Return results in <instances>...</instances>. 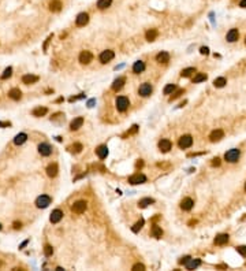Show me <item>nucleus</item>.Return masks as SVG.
I'll list each match as a JSON object with an SVG mask.
<instances>
[{"label":"nucleus","mask_w":246,"mask_h":271,"mask_svg":"<svg viewBox=\"0 0 246 271\" xmlns=\"http://www.w3.org/2000/svg\"><path fill=\"white\" fill-rule=\"evenodd\" d=\"M239 156H241V151L237 149V148H233V149H230V151H227L226 152L224 159H226L227 162H230V163H235V162L239 160Z\"/></svg>","instance_id":"f257e3e1"},{"label":"nucleus","mask_w":246,"mask_h":271,"mask_svg":"<svg viewBox=\"0 0 246 271\" xmlns=\"http://www.w3.org/2000/svg\"><path fill=\"white\" fill-rule=\"evenodd\" d=\"M130 105V101L127 97H124V96H119V97L116 99V110L119 112H124L127 108H129Z\"/></svg>","instance_id":"f03ea898"},{"label":"nucleus","mask_w":246,"mask_h":271,"mask_svg":"<svg viewBox=\"0 0 246 271\" xmlns=\"http://www.w3.org/2000/svg\"><path fill=\"white\" fill-rule=\"evenodd\" d=\"M86 208H88V203H86L85 200H78L72 204L71 211L74 212V214H84Z\"/></svg>","instance_id":"7ed1b4c3"},{"label":"nucleus","mask_w":246,"mask_h":271,"mask_svg":"<svg viewBox=\"0 0 246 271\" xmlns=\"http://www.w3.org/2000/svg\"><path fill=\"white\" fill-rule=\"evenodd\" d=\"M51 201H52V199L48 196V194H41V196L37 197L36 205H37L39 208H47L48 205L51 204Z\"/></svg>","instance_id":"20e7f679"},{"label":"nucleus","mask_w":246,"mask_h":271,"mask_svg":"<svg viewBox=\"0 0 246 271\" xmlns=\"http://www.w3.org/2000/svg\"><path fill=\"white\" fill-rule=\"evenodd\" d=\"M179 148L182 149H186V148H190V147L193 145V137L186 134V136H182L181 138H179V143H178Z\"/></svg>","instance_id":"39448f33"},{"label":"nucleus","mask_w":246,"mask_h":271,"mask_svg":"<svg viewBox=\"0 0 246 271\" xmlns=\"http://www.w3.org/2000/svg\"><path fill=\"white\" fill-rule=\"evenodd\" d=\"M152 92H153V88H152V85L149 84V82L142 84L140 86V89H138V93H140V96H142V97H148V96H151Z\"/></svg>","instance_id":"423d86ee"},{"label":"nucleus","mask_w":246,"mask_h":271,"mask_svg":"<svg viewBox=\"0 0 246 271\" xmlns=\"http://www.w3.org/2000/svg\"><path fill=\"white\" fill-rule=\"evenodd\" d=\"M114 56H115V54H114V51L107 49V51H103V52L100 54L99 59H100V62H101L103 64H105V63H108L109 60H112V59H114Z\"/></svg>","instance_id":"0eeeda50"},{"label":"nucleus","mask_w":246,"mask_h":271,"mask_svg":"<svg viewBox=\"0 0 246 271\" xmlns=\"http://www.w3.org/2000/svg\"><path fill=\"white\" fill-rule=\"evenodd\" d=\"M92 60H93V54L91 51H82V52L79 54V62H81L82 64H89Z\"/></svg>","instance_id":"6e6552de"},{"label":"nucleus","mask_w":246,"mask_h":271,"mask_svg":"<svg viewBox=\"0 0 246 271\" xmlns=\"http://www.w3.org/2000/svg\"><path fill=\"white\" fill-rule=\"evenodd\" d=\"M129 182L131 185H138V184H144L146 182V177L144 174H134V175L129 177Z\"/></svg>","instance_id":"1a4fd4ad"},{"label":"nucleus","mask_w":246,"mask_h":271,"mask_svg":"<svg viewBox=\"0 0 246 271\" xmlns=\"http://www.w3.org/2000/svg\"><path fill=\"white\" fill-rule=\"evenodd\" d=\"M39 152H40L41 156H49L52 153V147L47 143H43L39 145Z\"/></svg>","instance_id":"9d476101"},{"label":"nucleus","mask_w":246,"mask_h":271,"mask_svg":"<svg viewBox=\"0 0 246 271\" xmlns=\"http://www.w3.org/2000/svg\"><path fill=\"white\" fill-rule=\"evenodd\" d=\"M223 137H224V132H223V130H221V129H216V130H213V132L209 134V140L212 143H216V141H220Z\"/></svg>","instance_id":"9b49d317"},{"label":"nucleus","mask_w":246,"mask_h":271,"mask_svg":"<svg viewBox=\"0 0 246 271\" xmlns=\"http://www.w3.org/2000/svg\"><path fill=\"white\" fill-rule=\"evenodd\" d=\"M172 148V143L169 141V140H167V138H163V140H160L159 141V149L161 151V152H168L169 149Z\"/></svg>","instance_id":"f8f14e48"},{"label":"nucleus","mask_w":246,"mask_h":271,"mask_svg":"<svg viewBox=\"0 0 246 271\" xmlns=\"http://www.w3.org/2000/svg\"><path fill=\"white\" fill-rule=\"evenodd\" d=\"M88 22H89L88 12H81V14H78V15H77V19H75L77 26H85Z\"/></svg>","instance_id":"ddd939ff"},{"label":"nucleus","mask_w":246,"mask_h":271,"mask_svg":"<svg viewBox=\"0 0 246 271\" xmlns=\"http://www.w3.org/2000/svg\"><path fill=\"white\" fill-rule=\"evenodd\" d=\"M228 238H230V236L226 234V233L217 234L216 237H215V244H216V245H226L227 242H228Z\"/></svg>","instance_id":"4468645a"},{"label":"nucleus","mask_w":246,"mask_h":271,"mask_svg":"<svg viewBox=\"0 0 246 271\" xmlns=\"http://www.w3.org/2000/svg\"><path fill=\"white\" fill-rule=\"evenodd\" d=\"M62 218H63V211L53 210V211H52V214H51L49 221L52 222V223H59V222L62 221Z\"/></svg>","instance_id":"2eb2a0df"},{"label":"nucleus","mask_w":246,"mask_h":271,"mask_svg":"<svg viewBox=\"0 0 246 271\" xmlns=\"http://www.w3.org/2000/svg\"><path fill=\"white\" fill-rule=\"evenodd\" d=\"M193 205H194V201H193V199H190V197H186L181 201V208L183 211H190L193 208Z\"/></svg>","instance_id":"dca6fc26"},{"label":"nucleus","mask_w":246,"mask_h":271,"mask_svg":"<svg viewBox=\"0 0 246 271\" xmlns=\"http://www.w3.org/2000/svg\"><path fill=\"white\" fill-rule=\"evenodd\" d=\"M124 82H126V78H124V77H118L116 80L114 81V84H112V89L115 92L120 91V89L124 86Z\"/></svg>","instance_id":"f3484780"},{"label":"nucleus","mask_w":246,"mask_h":271,"mask_svg":"<svg viewBox=\"0 0 246 271\" xmlns=\"http://www.w3.org/2000/svg\"><path fill=\"white\" fill-rule=\"evenodd\" d=\"M39 81V77L37 75H33V74H26L22 77V82L26 85H30V84H36Z\"/></svg>","instance_id":"a211bd4d"},{"label":"nucleus","mask_w":246,"mask_h":271,"mask_svg":"<svg viewBox=\"0 0 246 271\" xmlns=\"http://www.w3.org/2000/svg\"><path fill=\"white\" fill-rule=\"evenodd\" d=\"M82 125H84V118H82V116H78V118H75V119H72L71 121L70 129L71 130H78Z\"/></svg>","instance_id":"6ab92c4d"},{"label":"nucleus","mask_w":246,"mask_h":271,"mask_svg":"<svg viewBox=\"0 0 246 271\" xmlns=\"http://www.w3.org/2000/svg\"><path fill=\"white\" fill-rule=\"evenodd\" d=\"M238 37H239V32H238V29H231L230 32L227 33V41L228 43H234V41L238 40Z\"/></svg>","instance_id":"aec40b11"},{"label":"nucleus","mask_w":246,"mask_h":271,"mask_svg":"<svg viewBox=\"0 0 246 271\" xmlns=\"http://www.w3.org/2000/svg\"><path fill=\"white\" fill-rule=\"evenodd\" d=\"M156 60L159 63H167V62H169V54L165 52V51H161V52L156 55Z\"/></svg>","instance_id":"412c9836"},{"label":"nucleus","mask_w":246,"mask_h":271,"mask_svg":"<svg viewBox=\"0 0 246 271\" xmlns=\"http://www.w3.org/2000/svg\"><path fill=\"white\" fill-rule=\"evenodd\" d=\"M144 70H145V63L142 60H137L136 63H134V66H133V73L134 74H141V73H144Z\"/></svg>","instance_id":"4be33fe9"},{"label":"nucleus","mask_w":246,"mask_h":271,"mask_svg":"<svg viewBox=\"0 0 246 271\" xmlns=\"http://www.w3.org/2000/svg\"><path fill=\"white\" fill-rule=\"evenodd\" d=\"M58 171H59V169H58V164L56 163H52V164H49V166L47 167V174H48V177H51V178L56 177L58 175Z\"/></svg>","instance_id":"5701e85b"},{"label":"nucleus","mask_w":246,"mask_h":271,"mask_svg":"<svg viewBox=\"0 0 246 271\" xmlns=\"http://www.w3.org/2000/svg\"><path fill=\"white\" fill-rule=\"evenodd\" d=\"M96 153H97V156L100 159H105L107 156H108V148H107V145H100L97 147V149H96Z\"/></svg>","instance_id":"b1692460"},{"label":"nucleus","mask_w":246,"mask_h":271,"mask_svg":"<svg viewBox=\"0 0 246 271\" xmlns=\"http://www.w3.org/2000/svg\"><path fill=\"white\" fill-rule=\"evenodd\" d=\"M200 264H201V260L200 259H190L185 266H186V269H188V270H196Z\"/></svg>","instance_id":"393cba45"},{"label":"nucleus","mask_w":246,"mask_h":271,"mask_svg":"<svg viewBox=\"0 0 246 271\" xmlns=\"http://www.w3.org/2000/svg\"><path fill=\"white\" fill-rule=\"evenodd\" d=\"M26 140H27V136L25 133H19V134H16L15 138H14V144H15V145H22L23 143H26Z\"/></svg>","instance_id":"a878e982"},{"label":"nucleus","mask_w":246,"mask_h":271,"mask_svg":"<svg viewBox=\"0 0 246 271\" xmlns=\"http://www.w3.org/2000/svg\"><path fill=\"white\" fill-rule=\"evenodd\" d=\"M8 96L12 99V100H19V99L22 97V92H21L18 88H14L8 92Z\"/></svg>","instance_id":"bb28decb"},{"label":"nucleus","mask_w":246,"mask_h":271,"mask_svg":"<svg viewBox=\"0 0 246 271\" xmlns=\"http://www.w3.org/2000/svg\"><path fill=\"white\" fill-rule=\"evenodd\" d=\"M49 10L53 12H58L62 10V3L60 0H52V2L49 3Z\"/></svg>","instance_id":"cd10ccee"},{"label":"nucleus","mask_w":246,"mask_h":271,"mask_svg":"<svg viewBox=\"0 0 246 271\" xmlns=\"http://www.w3.org/2000/svg\"><path fill=\"white\" fill-rule=\"evenodd\" d=\"M157 36H159V32H157L156 29H151V30H148L146 34H145V37H146V40H148V41H155Z\"/></svg>","instance_id":"c85d7f7f"},{"label":"nucleus","mask_w":246,"mask_h":271,"mask_svg":"<svg viewBox=\"0 0 246 271\" xmlns=\"http://www.w3.org/2000/svg\"><path fill=\"white\" fill-rule=\"evenodd\" d=\"M153 203H155V199L145 197V199H142V200H140V203H138V207L145 208V207H148L149 204H153Z\"/></svg>","instance_id":"c756f323"},{"label":"nucleus","mask_w":246,"mask_h":271,"mask_svg":"<svg viewBox=\"0 0 246 271\" xmlns=\"http://www.w3.org/2000/svg\"><path fill=\"white\" fill-rule=\"evenodd\" d=\"M152 236L156 238H161V236H163L161 227H159L157 225H153V227H152Z\"/></svg>","instance_id":"7c9ffc66"},{"label":"nucleus","mask_w":246,"mask_h":271,"mask_svg":"<svg viewBox=\"0 0 246 271\" xmlns=\"http://www.w3.org/2000/svg\"><path fill=\"white\" fill-rule=\"evenodd\" d=\"M112 4V0H99L97 2V7L100 10H105Z\"/></svg>","instance_id":"2f4dec72"},{"label":"nucleus","mask_w":246,"mask_h":271,"mask_svg":"<svg viewBox=\"0 0 246 271\" xmlns=\"http://www.w3.org/2000/svg\"><path fill=\"white\" fill-rule=\"evenodd\" d=\"M47 111H48V110L45 107H37V108L33 110V115L34 116H44V115L47 114Z\"/></svg>","instance_id":"473e14b6"},{"label":"nucleus","mask_w":246,"mask_h":271,"mask_svg":"<svg viewBox=\"0 0 246 271\" xmlns=\"http://www.w3.org/2000/svg\"><path fill=\"white\" fill-rule=\"evenodd\" d=\"M226 84H227V81H226V78L224 77H219V78H216V80L213 81V85L216 88H223Z\"/></svg>","instance_id":"72a5a7b5"},{"label":"nucleus","mask_w":246,"mask_h":271,"mask_svg":"<svg viewBox=\"0 0 246 271\" xmlns=\"http://www.w3.org/2000/svg\"><path fill=\"white\" fill-rule=\"evenodd\" d=\"M207 74H202V73H198L197 75H194V78H193V82L194 84H200V82H202V81H207Z\"/></svg>","instance_id":"f704fd0d"},{"label":"nucleus","mask_w":246,"mask_h":271,"mask_svg":"<svg viewBox=\"0 0 246 271\" xmlns=\"http://www.w3.org/2000/svg\"><path fill=\"white\" fill-rule=\"evenodd\" d=\"M175 91H176V85L175 84H168L167 86L164 88V91L163 92H164V95H172Z\"/></svg>","instance_id":"c9c22d12"},{"label":"nucleus","mask_w":246,"mask_h":271,"mask_svg":"<svg viewBox=\"0 0 246 271\" xmlns=\"http://www.w3.org/2000/svg\"><path fill=\"white\" fill-rule=\"evenodd\" d=\"M193 73H196V68H194V67H188V68H183L181 75L186 78V77H190V75H192Z\"/></svg>","instance_id":"e433bc0d"},{"label":"nucleus","mask_w":246,"mask_h":271,"mask_svg":"<svg viewBox=\"0 0 246 271\" xmlns=\"http://www.w3.org/2000/svg\"><path fill=\"white\" fill-rule=\"evenodd\" d=\"M71 151V152H75V153H79L82 149H84V147H82V144H79V143H75L74 145H71L70 148H68Z\"/></svg>","instance_id":"4c0bfd02"},{"label":"nucleus","mask_w":246,"mask_h":271,"mask_svg":"<svg viewBox=\"0 0 246 271\" xmlns=\"http://www.w3.org/2000/svg\"><path fill=\"white\" fill-rule=\"evenodd\" d=\"M144 223H145V221H144V219H140V221H138V222H137V223H136V225H134V226H133V229H131V230H133L134 233H138V231H140V230H141V229H142V226H144Z\"/></svg>","instance_id":"58836bf2"},{"label":"nucleus","mask_w":246,"mask_h":271,"mask_svg":"<svg viewBox=\"0 0 246 271\" xmlns=\"http://www.w3.org/2000/svg\"><path fill=\"white\" fill-rule=\"evenodd\" d=\"M12 74V67H7L4 70V73L2 74V80H7V78H10Z\"/></svg>","instance_id":"ea45409f"},{"label":"nucleus","mask_w":246,"mask_h":271,"mask_svg":"<svg viewBox=\"0 0 246 271\" xmlns=\"http://www.w3.org/2000/svg\"><path fill=\"white\" fill-rule=\"evenodd\" d=\"M183 93H185V89H178V91L174 92V93H172V96L169 97V101H172V100H175V99H178L179 96L183 95Z\"/></svg>","instance_id":"a19ab883"},{"label":"nucleus","mask_w":246,"mask_h":271,"mask_svg":"<svg viewBox=\"0 0 246 271\" xmlns=\"http://www.w3.org/2000/svg\"><path fill=\"white\" fill-rule=\"evenodd\" d=\"M44 253H45V256H52V253H53V248L47 244L45 246H44Z\"/></svg>","instance_id":"79ce46f5"},{"label":"nucleus","mask_w":246,"mask_h":271,"mask_svg":"<svg viewBox=\"0 0 246 271\" xmlns=\"http://www.w3.org/2000/svg\"><path fill=\"white\" fill-rule=\"evenodd\" d=\"M237 251H238V253H239V255L246 256V245H241V246H238Z\"/></svg>","instance_id":"37998d69"},{"label":"nucleus","mask_w":246,"mask_h":271,"mask_svg":"<svg viewBox=\"0 0 246 271\" xmlns=\"http://www.w3.org/2000/svg\"><path fill=\"white\" fill-rule=\"evenodd\" d=\"M133 270L137 271V270H145V266L142 264V263H136V264L133 266Z\"/></svg>","instance_id":"c03bdc74"},{"label":"nucleus","mask_w":246,"mask_h":271,"mask_svg":"<svg viewBox=\"0 0 246 271\" xmlns=\"http://www.w3.org/2000/svg\"><path fill=\"white\" fill-rule=\"evenodd\" d=\"M212 166L213 167L220 166V159H219V157H215V159H212Z\"/></svg>","instance_id":"a18cd8bd"},{"label":"nucleus","mask_w":246,"mask_h":271,"mask_svg":"<svg viewBox=\"0 0 246 271\" xmlns=\"http://www.w3.org/2000/svg\"><path fill=\"white\" fill-rule=\"evenodd\" d=\"M137 130H138V126L137 125H134L133 128H131L129 132H127V134H134V133H137Z\"/></svg>","instance_id":"49530a36"},{"label":"nucleus","mask_w":246,"mask_h":271,"mask_svg":"<svg viewBox=\"0 0 246 271\" xmlns=\"http://www.w3.org/2000/svg\"><path fill=\"white\" fill-rule=\"evenodd\" d=\"M200 52L202 54V55H208V54H209V49H208V47H201L200 48Z\"/></svg>","instance_id":"de8ad7c7"},{"label":"nucleus","mask_w":246,"mask_h":271,"mask_svg":"<svg viewBox=\"0 0 246 271\" xmlns=\"http://www.w3.org/2000/svg\"><path fill=\"white\" fill-rule=\"evenodd\" d=\"M190 259H192L190 256H185V258H182V260H179V263H181V264H186Z\"/></svg>","instance_id":"09e8293b"},{"label":"nucleus","mask_w":246,"mask_h":271,"mask_svg":"<svg viewBox=\"0 0 246 271\" xmlns=\"http://www.w3.org/2000/svg\"><path fill=\"white\" fill-rule=\"evenodd\" d=\"M85 95H79L77 97H70V101H75V100H79V99H84Z\"/></svg>","instance_id":"8fccbe9b"},{"label":"nucleus","mask_w":246,"mask_h":271,"mask_svg":"<svg viewBox=\"0 0 246 271\" xmlns=\"http://www.w3.org/2000/svg\"><path fill=\"white\" fill-rule=\"evenodd\" d=\"M95 103H96V99H91V100L88 101V107H93V105H95Z\"/></svg>","instance_id":"3c124183"},{"label":"nucleus","mask_w":246,"mask_h":271,"mask_svg":"<svg viewBox=\"0 0 246 271\" xmlns=\"http://www.w3.org/2000/svg\"><path fill=\"white\" fill-rule=\"evenodd\" d=\"M142 166H144V162H142V160H138L137 164H136V167H137V169H140V167H142Z\"/></svg>","instance_id":"603ef678"},{"label":"nucleus","mask_w":246,"mask_h":271,"mask_svg":"<svg viewBox=\"0 0 246 271\" xmlns=\"http://www.w3.org/2000/svg\"><path fill=\"white\" fill-rule=\"evenodd\" d=\"M239 7H242V8H246V0H241Z\"/></svg>","instance_id":"864d4df0"},{"label":"nucleus","mask_w":246,"mask_h":271,"mask_svg":"<svg viewBox=\"0 0 246 271\" xmlns=\"http://www.w3.org/2000/svg\"><path fill=\"white\" fill-rule=\"evenodd\" d=\"M14 229H21V222H14Z\"/></svg>","instance_id":"5fc2aeb1"},{"label":"nucleus","mask_w":246,"mask_h":271,"mask_svg":"<svg viewBox=\"0 0 246 271\" xmlns=\"http://www.w3.org/2000/svg\"><path fill=\"white\" fill-rule=\"evenodd\" d=\"M27 242H29V240H26V241H23V242H22V245H21V248H23V246H26V245H27Z\"/></svg>","instance_id":"6e6d98bb"},{"label":"nucleus","mask_w":246,"mask_h":271,"mask_svg":"<svg viewBox=\"0 0 246 271\" xmlns=\"http://www.w3.org/2000/svg\"><path fill=\"white\" fill-rule=\"evenodd\" d=\"M196 223H197V221H190V222H189L190 226H193V225H196Z\"/></svg>","instance_id":"4d7b16f0"},{"label":"nucleus","mask_w":246,"mask_h":271,"mask_svg":"<svg viewBox=\"0 0 246 271\" xmlns=\"http://www.w3.org/2000/svg\"><path fill=\"white\" fill-rule=\"evenodd\" d=\"M0 230H2V225H0Z\"/></svg>","instance_id":"13d9d810"},{"label":"nucleus","mask_w":246,"mask_h":271,"mask_svg":"<svg viewBox=\"0 0 246 271\" xmlns=\"http://www.w3.org/2000/svg\"><path fill=\"white\" fill-rule=\"evenodd\" d=\"M245 190H246V185H245Z\"/></svg>","instance_id":"bf43d9fd"}]
</instances>
